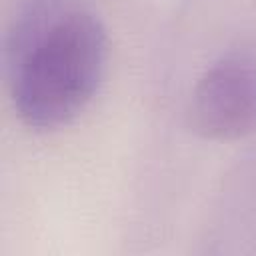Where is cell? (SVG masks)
I'll return each instance as SVG.
<instances>
[{
  "mask_svg": "<svg viewBox=\"0 0 256 256\" xmlns=\"http://www.w3.org/2000/svg\"><path fill=\"white\" fill-rule=\"evenodd\" d=\"M188 120L210 140H236L256 128V52L232 50L196 80Z\"/></svg>",
  "mask_w": 256,
  "mask_h": 256,
  "instance_id": "cell-2",
  "label": "cell"
},
{
  "mask_svg": "<svg viewBox=\"0 0 256 256\" xmlns=\"http://www.w3.org/2000/svg\"><path fill=\"white\" fill-rule=\"evenodd\" d=\"M108 52L106 26L86 4L42 28L2 60L20 122L32 130L70 124L96 96Z\"/></svg>",
  "mask_w": 256,
  "mask_h": 256,
  "instance_id": "cell-1",
  "label": "cell"
}]
</instances>
